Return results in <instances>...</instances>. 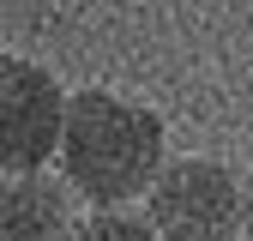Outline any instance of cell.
<instances>
[{
	"instance_id": "4",
	"label": "cell",
	"mask_w": 253,
	"mask_h": 241,
	"mask_svg": "<svg viewBox=\"0 0 253 241\" xmlns=\"http://www.w3.org/2000/svg\"><path fill=\"white\" fill-rule=\"evenodd\" d=\"M73 217V187L60 175H0V241H67Z\"/></svg>"
},
{
	"instance_id": "3",
	"label": "cell",
	"mask_w": 253,
	"mask_h": 241,
	"mask_svg": "<svg viewBox=\"0 0 253 241\" xmlns=\"http://www.w3.org/2000/svg\"><path fill=\"white\" fill-rule=\"evenodd\" d=\"M67 90L48 67L0 48V175H37L60 151Z\"/></svg>"
},
{
	"instance_id": "2",
	"label": "cell",
	"mask_w": 253,
	"mask_h": 241,
	"mask_svg": "<svg viewBox=\"0 0 253 241\" xmlns=\"http://www.w3.org/2000/svg\"><path fill=\"white\" fill-rule=\"evenodd\" d=\"M157 241H241V169L223 157H169L145 193Z\"/></svg>"
},
{
	"instance_id": "1",
	"label": "cell",
	"mask_w": 253,
	"mask_h": 241,
	"mask_svg": "<svg viewBox=\"0 0 253 241\" xmlns=\"http://www.w3.org/2000/svg\"><path fill=\"white\" fill-rule=\"evenodd\" d=\"M54 163L73 199H84V211H126L133 199L145 205L151 181L163 175L169 127L139 97H121L109 84H79L67 90Z\"/></svg>"
},
{
	"instance_id": "5",
	"label": "cell",
	"mask_w": 253,
	"mask_h": 241,
	"mask_svg": "<svg viewBox=\"0 0 253 241\" xmlns=\"http://www.w3.org/2000/svg\"><path fill=\"white\" fill-rule=\"evenodd\" d=\"M67 241H157L145 211H79Z\"/></svg>"
},
{
	"instance_id": "6",
	"label": "cell",
	"mask_w": 253,
	"mask_h": 241,
	"mask_svg": "<svg viewBox=\"0 0 253 241\" xmlns=\"http://www.w3.org/2000/svg\"><path fill=\"white\" fill-rule=\"evenodd\" d=\"M241 241H253V163L241 169Z\"/></svg>"
}]
</instances>
